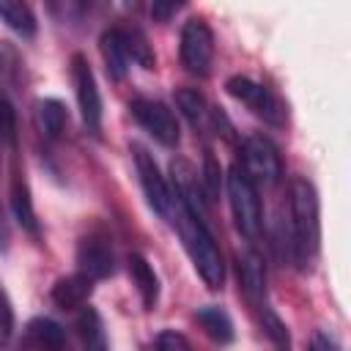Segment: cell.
<instances>
[{
    "instance_id": "obj_23",
    "label": "cell",
    "mask_w": 351,
    "mask_h": 351,
    "mask_svg": "<svg viewBox=\"0 0 351 351\" xmlns=\"http://www.w3.org/2000/svg\"><path fill=\"white\" fill-rule=\"evenodd\" d=\"M261 310V324H263V332L269 335V340L277 346V348H288L291 346V335H288V326L282 324V318L269 307V304H258Z\"/></svg>"
},
{
    "instance_id": "obj_28",
    "label": "cell",
    "mask_w": 351,
    "mask_h": 351,
    "mask_svg": "<svg viewBox=\"0 0 351 351\" xmlns=\"http://www.w3.org/2000/svg\"><path fill=\"white\" fill-rule=\"evenodd\" d=\"M181 5H184V0H151V16H154V22L165 25L181 11Z\"/></svg>"
},
{
    "instance_id": "obj_11",
    "label": "cell",
    "mask_w": 351,
    "mask_h": 351,
    "mask_svg": "<svg viewBox=\"0 0 351 351\" xmlns=\"http://www.w3.org/2000/svg\"><path fill=\"white\" fill-rule=\"evenodd\" d=\"M99 52H101V60H104V69H107V77L112 82H121L129 71V47H126V36H123V27H110L101 33L99 38Z\"/></svg>"
},
{
    "instance_id": "obj_10",
    "label": "cell",
    "mask_w": 351,
    "mask_h": 351,
    "mask_svg": "<svg viewBox=\"0 0 351 351\" xmlns=\"http://www.w3.org/2000/svg\"><path fill=\"white\" fill-rule=\"evenodd\" d=\"M134 151V167H137V178H140V186H143V195L148 200V206L162 217L167 219L170 217V208H173V192L156 165V159L143 148V145H132Z\"/></svg>"
},
{
    "instance_id": "obj_17",
    "label": "cell",
    "mask_w": 351,
    "mask_h": 351,
    "mask_svg": "<svg viewBox=\"0 0 351 351\" xmlns=\"http://www.w3.org/2000/svg\"><path fill=\"white\" fill-rule=\"evenodd\" d=\"M22 343L25 346H36V348H63L66 346V329L58 321L38 315V318L27 321Z\"/></svg>"
},
{
    "instance_id": "obj_13",
    "label": "cell",
    "mask_w": 351,
    "mask_h": 351,
    "mask_svg": "<svg viewBox=\"0 0 351 351\" xmlns=\"http://www.w3.org/2000/svg\"><path fill=\"white\" fill-rule=\"evenodd\" d=\"M8 206H11V214H14L16 225L25 233L38 236V219H36V208H33V195H30V186H27V181H25V176L19 170L11 176Z\"/></svg>"
},
{
    "instance_id": "obj_6",
    "label": "cell",
    "mask_w": 351,
    "mask_h": 351,
    "mask_svg": "<svg viewBox=\"0 0 351 351\" xmlns=\"http://www.w3.org/2000/svg\"><path fill=\"white\" fill-rule=\"evenodd\" d=\"M225 90H228L236 101H241L252 115H258L261 121H266V123H271V126H282L285 110H282L280 99H277L266 85H261V82H255V80H250V77H244V74H233V77L225 82Z\"/></svg>"
},
{
    "instance_id": "obj_27",
    "label": "cell",
    "mask_w": 351,
    "mask_h": 351,
    "mask_svg": "<svg viewBox=\"0 0 351 351\" xmlns=\"http://www.w3.org/2000/svg\"><path fill=\"white\" fill-rule=\"evenodd\" d=\"M11 335H14V307H11L5 288L0 285V346H5Z\"/></svg>"
},
{
    "instance_id": "obj_2",
    "label": "cell",
    "mask_w": 351,
    "mask_h": 351,
    "mask_svg": "<svg viewBox=\"0 0 351 351\" xmlns=\"http://www.w3.org/2000/svg\"><path fill=\"white\" fill-rule=\"evenodd\" d=\"M291 206V241H288V258L296 263V269L307 271L321 250V208H318V192L313 181L304 176H296L291 181L288 192Z\"/></svg>"
},
{
    "instance_id": "obj_21",
    "label": "cell",
    "mask_w": 351,
    "mask_h": 351,
    "mask_svg": "<svg viewBox=\"0 0 351 351\" xmlns=\"http://www.w3.org/2000/svg\"><path fill=\"white\" fill-rule=\"evenodd\" d=\"M176 107L181 110V115L192 123V126H200L203 118H206V99L197 88H178L176 90Z\"/></svg>"
},
{
    "instance_id": "obj_19",
    "label": "cell",
    "mask_w": 351,
    "mask_h": 351,
    "mask_svg": "<svg viewBox=\"0 0 351 351\" xmlns=\"http://www.w3.org/2000/svg\"><path fill=\"white\" fill-rule=\"evenodd\" d=\"M195 321L200 324V329L214 340V343H230L233 340V321L230 315L217 307V304H206L200 310H195Z\"/></svg>"
},
{
    "instance_id": "obj_26",
    "label": "cell",
    "mask_w": 351,
    "mask_h": 351,
    "mask_svg": "<svg viewBox=\"0 0 351 351\" xmlns=\"http://www.w3.org/2000/svg\"><path fill=\"white\" fill-rule=\"evenodd\" d=\"M203 192H206V197L208 200H217L219 197V189H222V170H219V165H217V159H214V154L211 151H206V156H203Z\"/></svg>"
},
{
    "instance_id": "obj_3",
    "label": "cell",
    "mask_w": 351,
    "mask_h": 351,
    "mask_svg": "<svg viewBox=\"0 0 351 351\" xmlns=\"http://www.w3.org/2000/svg\"><path fill=\"white\" fill-rule=\"evenodd\" d=\"M225 186H228V200H230V211H233V222H236L239 233L247 241H255L263 228V208H261L258 186L241 170V165H233L228 170Z\"/></svg>"
},
{
    "instance_id": "obj_7",
    "label": "cell",
    "mask_w": 351,
    "mask_h": 351,
    "mask_svg": "<svg viewBox=\"0 0 351 351\" xmlns=\"http://www.w3.org/2000/svg\"><path fill=\"white\" fill-rule=\"evenodd\" d=\"M71 82H74V96L80 104L82 123L90 134L101 132V93L96 85V74L88 63L85 55H71Z\"/></svg>"
},
{
    "instance_id": "obj_20",
    "label": "cell",
    "mask_w": 351,
    "mask_h": 351,
    "mask_svg": "<svg viewBox=\"0 0 351 351\" xmlns=\"http://www.w3.org/2000/svg\"><path fill=\"white\" fill-rule=\"evenodd\" d=\"M74 326H77L80 340H82L88 348H104V346H107L101 315H99L93 307L82 304V307H80V313H77V324H74Z\"/></svg>"
},
{
    "instance_id": "obj_5",
    "label": "cell",
    "mask_w": 351,
    "mask_h": 351,
    "mask_svg": "<svg viewBox=\"0 0 351 351\" xmlns=\"http://www.w3.org/2000/svg\"><path fill=\"white\" fill-rule=\"evenodd\" d=\"M181 66L195 77H208L211 60H214V33L203 16H192L181 27V44H178Z\"/></svg>"
},
{
    "instance_id": "obj_1",
    "label": "cell",
    "mask_w": 351,
    "mask_h": 351,
    "mask_svg": "<svg viewBox=\"0 0 351 351\" xmlns=\"http://www.w3.org/2000/svg\"><path fill=\"white\" fill-rule=\"evenodd\" d=\"M167 219L178 230V236L184 241V250H186L197 277L203 280V285L208 291H222V285H225V261H222V252H219L217 239L208 230L206 219L192 214L176 195H173V208H170Z\"/></svg>"
},
{
    "instance_id": "obj_16",
    "label": "cell",
    "mask_w": 351,
    "mask_h": 351,
    "mask_svg": "<svg viewBox=\"0 0 351 351\" xmlns=\"http://www.w3.org/2000/svg\"><path fill=\"white\" fill-rule=\"evenodd\" d=\"M0 22L22 38H33L38 30L36 14L27 5V0H0Z\"/></svg>"
},
{
    "instance_id": "obj_12",
    "label": "cell",
    "mask_w": 351,
    "mask_h": 351,
    "mask_svg": "<svg viewBox=\"0 0 351 351\" xmlns=\"http://www.w3.org/2000/svg\"><path fill=\"white\" fill-rule=\"evenodd\" d=\"M90 293H93V280L85 277L82 271H74V274H66V277L55 280V285L49 291V299L60 310H80L82 304H88Z\"/></svg>"
},
{
    "instance_id": "obj_18",
    "label": "cell",
    "mask_w": 351,
    "mask_h": 351,
    "mask_svg": "<svg viewBox=\"0 0 351 351\" xmlns=\"http://www.w3.org/2000/svg\"><path fill=\"white\" fill-rule=\"evenodd\" d=\"M36 121L47 140H58L69 123V110L60 99H41L36 104Z\"/></svg>"
},
{
    "instance_id": "obj_30",
    "label": "cell",
    "mask_w": 351,
    "mask_h": 351,
    "mask_svg": "<svg viewBox=\"0 0 351 351\" xmlns=\"http://www.w3.org/2000/svg\"><path fill=\"white\" fill-rule=\"evenodd\" d=\"M8 241H11V230H8V219H5V211L0 206V252L8 250Z\"/></svg>"
},
{
    "instance_id": "obj_22",
    "label": "cell",
    "mask_w": 351,
    "mask_h": 351,
    "mask_svg": "<svg viewBox=\"0 0 351 351\" xmlns=\"http://www.w3.org/2000/svg\"><path fill=\"white\" fill-rule=\"evenodd\" d=\"M123 36H126L129 58H132L134 63H140L143 69H154V66H156V55H154V49H151V44H148L145 33L137 30V27H132V30L123 27Z\"/></svg>"
},
{
    "instance_id": "obj_24",
    "label": "cell",
    "mask_w": 351,
    "mask_h": 351,
    "mask_svg": "<svg viewBox=\"0 0 351 351\" xmlns=\"http://www.w3.org/2000/svg\"><path fill=\"white\" fill-rule=\"evenodd\" d=\"M22 74V58L16 52L14 44L0 41V82L3 85H14Z\"/></svg>"
},
{
    "instance_id": "obj_15",
    "label": "cell",
    "mask_w": 351,
    "mask_h": 351,
    "mask_svg": "<svg viewBox=\"0 0 351 351\" xmlns=\"http://www.w3.org/2000/svg\"><path fill=\"white\" fill-rule=\"evenodd\" d=\"M239 282H241L244 296L252 304L263 302V293H266V266H263V258L258 252H247L239 261Z\"/></svg>"
},
{
    "instance_id": "obj_31",
    "label": "cell",
    "mask_w": 351,
    "mask_h": 351,
    "mask_svg": "<svg viewBox=\"0 0 351 351\" xmlns=\"http://www.w3.org/2000/svg\"><path fill=\"white\" fill-rule=\"evenodd\" d=\"M85 8H107L110 5V0H80Z\"/></svg>"
},
{
    "instance_id": "obj_14",
    "label": "cell",
    "mask_w": 351,
    "mask_h": 351,
    "mask_svg": "<svg viewBox=\"0 0 351 351\" xmlns=\"http://www.w3.org/2000/svg\"><path fill=\"white\" fill-rule=\"evenodd\" d=\"M129 277L137 288V296H140L143 307L154 310L156 302H159V277H156V271H154V266L148 263L145 255H140V252L129 255Z\"/></svg>"
},
{
    "instance_id": "obj_8",
    "label": "cell",
    "mask_w": 351,
    "mask_h": 351,
    "mask_svg": "<svg viewBox=\"0 0 351 351\" xmlns=\"http://www.w3.org/2000/svg\"><path fill=\"white\" fill-rule=\"evenodd\" d=\"M129 110H132L134 121H137L156 143H162V145H167V148L178 145V137H181L178 121H176L173 110H170L165 101L148 99V96H137V99L129 101Z\"/></svg>"
},
{
    "instance_id": "obj_9",
    "label": "cell",
    "mask_w": 351,
    "mask_h": 351,
    "mask_svg": "<svg viewBox=\"0 0 351 351\" xmlns=\"http://www.w3.org/2000/svg\"><path fill=\"white\" fill-rule=\"evenodd\" d=\"M77 271L93 282L115 274V252L104 230H90L77 241Z\"/></svg>"
},
{
    "instance_id": "obj_25",
    "label": "cell",
    "mask_w": 351,
    "mask_h": 351,
    "mask_svg": "<svg viewBox=\"0 0 351 351\" xmlns=\"http://www.w3.org/2000/svg\"><path fill=\"white\" fill-rule=\"evenodd\" d=\"M16 137H19V126H16V110L11 104V99L0 90V140L8 148H16Z\"/></svg>"
},
{
    "instance_id": "obj_4",
    "label": "cell",
    "mask_w": 351,
    "mask_h": 351,
    "mask_svg": "<svg viewBox=\"0 0 351 351\" xmlns=\"http://www.w3.org/2000/svg\"><path fill=\"white\" fill-rule=\"evenodd\" d=\"M241 170L252 178L255 186H277L282 178L280 148L263 134L247 137L241 143Z\"/></svg>"
},
{
    "instance_id": "obj_29",
    "label": "cell",
    "mask_w": 351,
    "mask_h": 351,
    "mask_svg": "<svg viewBox=\"0 0 351 351\" xmlns=\"http://www.w3.org/2000/svg\"><path fill=\"white\" fill-rule=\"evenodd\" d=\"M154 346L162 348V351H176V348H189V340H186L184 335L173 332V329H165V332L154 340Z\"/></svg>"
}]
</instances>
